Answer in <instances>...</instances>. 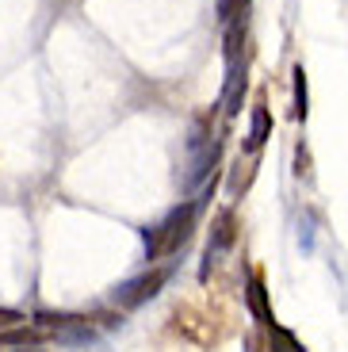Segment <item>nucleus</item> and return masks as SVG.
<instances>
[{
	"label": "nucleus",
	"mask_w": 348,
	"mask_h": 352,
	"mask_svg": "<svg viewBox=\"0 0 348 352\" xmlns=\"http://www.w3.org/2000/svg\"><path fill=\"white\" fill-rule=\"evenodd\" d=\"M195 203H180L157 226H146L142 230V241H146V261H161V256H173L184 241L192 238L195 230Z\"/></svg>",
	"instance_id": "f257e3e1"
},
{
	"label": "nucleus",
	"mask_w": 348,
	"mask_h": 352,
	"mask_svg": "<svg viewBox=\"0 0 348 352\" xmlns=\"http://www.w3.org/2000/svg\"><path fill=\"white\" fill-rule=\"evenodd\" d=\"M165 280H168V272H165V268L142 272V276H134V280L119 283V287L111 291V302H115L119 310H134V307H142V302H149V299H153L157 291L165 287Z\"/></svg>",
	"instance_id": "f03ea898"
},
{
	"label": "nucleus",
	"mask_w": 348,
	"mask_h": 352,
	"mask_svg": "<svg viewBox=\"0 0 348 352\" xmlns=\"http://www.w3.org/2000/svg\"><path fill=\"white\" fill-rule=\"evenodd\" d=\"M35 326L43 329V333H50L54 341H61V344H88L92 341V326L77 314H50V310H39Z\"/></svg>",
	"instance_id": "7ed1b4c3"
},
{
	"label": "nucleus",
	"mask_w": 348,
	"mask_h": 352,
	"mask_svg": "<svg viewBox=\"0 0 348 352\" xmlns=\"http://www.w3.org/2000/svg\"><path fill=\"white\" fill-rule=\"evenodd\" d=\"M234 226H237L234 211H218L215 226H210V241H207V249H203V276L210 272V264H218L230 253V245H234V238H237Z\"/></svg>",
	"instance_id": "20e7f679"
},
{
	"label": "nucleus",
	"mask_w": 348,
	"mask_h": 352,
	"mask_svg": "<svg viewBox=\"0 0 348 352\" xmlns=\"http://www.w3.org/2000/svg\"><path fill=\"white\" fill-rule=\"evenodd\" d=\"M249 310H252V318L261 322V326H276V318H272V307H268V291H264V280L261 276H252L249 280Z\"/></svg>",
	"instance_id": "39448f33"
},
{
	"label": "nucleus",
	"mask_w": 348,
	"mask_h": 352,
	"mask_svg": "<svg viewBox=\"0 0 348 352\" xmlns=\"http://www.w3.org/2000/svg\"><path fill=\"white\" fill-rule=\"evenodd\" d=\"M272 134V115L268 107H252V123H249V150H261Z\"/></svg>",
	"instance_id": "423d86ee"
},
{
	"label": "nucleus",
	"mask_w": 348,
	"mask_h": 352,
	"mask_svg": "<svg viewBox=\"0 0 348 352\" xmlns=\"http://www.w3.org/2000/svg\"><path fill=\"white\" fill-rule=\"evenodd\" d=\"M268 329H272V341H276L272 352H303V344L295 341V333H287V329H279V326H268Z\"/></svg>",
	"instance_id": "0eeeda50"
},
{
	"label": "nucleus",
	"mask_w": 348,
	"mask_h": 352,
	"mask_svg": "<svg viewBox=\"0 0 348 352\" xmlns=\"http://www.w3.org/2000/svg\"><path fill=\"white\" fill-rule=\"evenodd\" d=\"M306 73H303V65L295 69V119H306Z\"/></svg>",
	"instance_id": "6e6552de"
},
{
	"label": "nucleus",
	"mask_w": 348,
	"mask_h": 352,
	"mask_svg": "<svg viewBox=\"0 0 348 352\" xmlns=\"http://www.w3.org/2000/svg\"><path fill=\"white\" fill-rule=\"evenodd\" d=\"M27 318L19 314V310H0V329H16V326H23Z\"/></svg>",
	"instance_id": "1a4fd4ad"
},
{
	"label": "nucleus",
	"mask_w": 348,
	"mask_h": 352,
	"mask_svg": "<svg viewBox=\"0 0 348 352\" xmlns=\"http://www.w3.org/2000/svg\"><path fill=\"white\" fill-rule=\"evenodd\" d=\"M16 352H39V349H35V344H31V349H16Z\"/></svg>",
	"instance_id": "9d476101"
}]
</instances>
